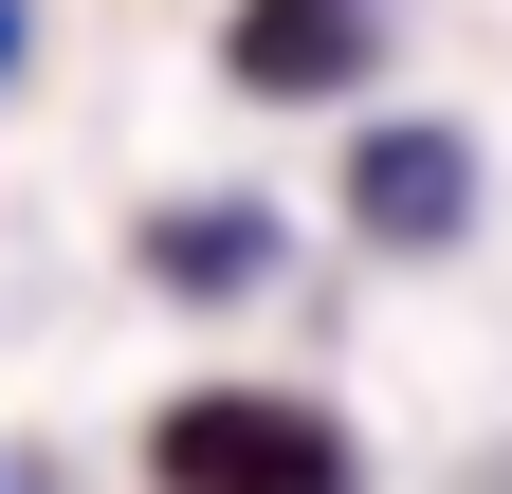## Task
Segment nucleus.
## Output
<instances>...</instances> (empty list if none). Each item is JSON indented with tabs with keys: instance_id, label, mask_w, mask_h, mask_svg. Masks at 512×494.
<instances>
[{
	"instance_id": "nucleus-2",
	"label": "nucleus",
	"mask_w": 512,
	"mask_h": 494,
	"mask_svg": "<svg viewBox=\"0 0 512 494\" xmlns=\"http://www.w3.org/2000/svg\"><path fill=\"white\" fill-rule=\"evenodd\" d=\"M348 202H366V238H458V220H476V147H458V129H366Z\"/></svg>"
},
{
	"instance_id": "nucleus-1",
	"label": "nucleus",
	"mask_w": 512,
	"mask_h": 494,
	"mask_svg": "<svg viewBox=\"0 0 512 494\" xmlns=\"http://www.w3.org/2000/svg\"><path fill=\"white\" fill-rule=\"evenodd\" d=\"M165 494H348V440L275 385H202L165 421Z\"/></svg>"
},
{
	"instance_id": "nucleus-3",
	"label": "nucleus",
	"mask_w": 512,
	"mask_h": 494,
	"mask_svg": "<svg viewBox=\"0 0 512 494\" xmlns=\"http://www.w3.org/2000/svg\"><path fill=\"white\" fill-rule=\"evenodd\" d=\"M384 37V0H256L238 19V92H348Z\"/></svg>"
}]
</instances>
